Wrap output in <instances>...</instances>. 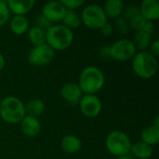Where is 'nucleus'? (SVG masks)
<instances>
[{
	"instance_id": "nucleus-1",
	"label": "nucleus",
	"mask_w": 159,
	"mask_h": 159,
	"mask_svg": "<svg viewBox=\"0 0 159 159\" xmlns=\"http://www.w3.org/2000/svg\"><path fill=\"white\" fill-rule=\"evenodd\" d=\"M105 76L97 66H87L79 75L78 86L84 94H96L104 86Z\"/></svg>"
},
{
	"instance_id": "nucleus-2",
	"label": "nucleus",
	"mask_w": 159,
	"mask_h": 159,
	"mask_svg": "<svg viewBox=\"0 0 159 159\" xmlns=\"http://www.w3.org/2000/svg\"><path fill=\"white\" fill-rule=\"evenodd\" d=\"M74 33L62 24L52 25L46 31V43L54 51L64 50L73 44Z\"/></svg>"
},
{
	"instance_id": "nucleus-3",
	"label": "nucleus",
	"mask_w": 159,
	"mask_h": 159,
	"mask_svg": "<svg viewBox=\"0 0 159 159\" xmlns=\"http://www.w3.org/2000/svg\"><path fill=\"white\" fill-rule=\"evenodd\" d=\"M26 116L24 103L15 96H7L0 102V117L8 124H18Z\"/></svg>"
},
{
	"instance_id": "nucleus-4",
	"label": "nucleus",
	"mask_w": 159,
	"mask_h": 159,
	"mask_svg": "<svg viewBox=\"0 0 159 159\" xmlns=\"http://www.w3.org/2000/svg\"><path fill=\"white\" fill-rule=\"evenodd\" d=\"M132 69L137 76L143 79H151L158 69L157 58L148 51H139L132 59Z\"/></svg>"
},
{
	"instance_id": "nucleus-5",
	"label": "nucleus",
	"mask_w": 159,
	"mask_h": 159,
	"mask_svg": "<svg viewBox=\"0 0 159 159\" xmlns=\"http://www.w3.org/2000/svg\"><path fill=\"white\" fill-rule=\"evenodd\" d=\"M105 145L109 153L116 157H126L130 153L131 142L129 137L121 130L111 131L105 141Z\"/></svg>"
},
{
	"instance_id": "nucleus-6",
	"label": "nucleus",
	"mask_w": 159,
	"mask_h": 159,
	"mask_svg": "<svg viewBox=\"0 0 159 159\" xmlns=\"http://www.w3.org/2000/svg\"><path fill=\"white\" fill-rule=\"evenodd\" d=\"M81 22L91 30H100L107 22V17L102 7L97 4L86 6L80 15Z\"/></svg>"
},
{
	"instance_id": "nucleus-7",
	"label": "nucleus",
	"mask_w": 159,
	"mask_h": 159,
	"mask_svg": "<svg viewBox=\"0 0 159 159\" xmlns=\"http://www.w3.org/2000/svg\"><path fill=\"white\" fill-rule=\"evenodd\" d=\"M137 49L132 40L123 38L116 41L110 46V57L116 61H128L132 60Z\"/></svg>"
},
{
	"instance_id": "nucleus-8",
	"label": "nucleus",
	"mask_w": 159,
	"mask_h": 159,
	"mask_svg": "<svg viewBox=\"0 0 159 159\" xmlns=\"http://www.w3.org/2000/svg\"><path fill=\"white\" fill-rule=\"evenodd\" d=\"M55 56V51L47 44L33 47L28 53V61L34 66H45L51 62Z\"/></svg>"
},
{
	"instance_id": "nucleus-9",
	"label": "nucleus",
	"mask_w": 159,
	"mask_h": 159,
	"mask_svg": "<svg viewBox=\"0 0 159 159\" xmlns=\"http://www.w3.org/2000/svg\"><path fill=\"white\" fill-rule=\"evenodd\" d=\"M78 105L81 113L87 117L98 116L102 109V101L96 94H84Z\"/></svg>"
},
{
	"instance_id": "nucleus-10",
	"label": "nucleus",
	"mask_w": 159,
	"mask_h": 159,
	"mask_svg": "<svg viewBox=\"0 0 159 159\" xmlns=\"http://www.w3.org/2000/svg\"><path fill=\"white\" fill-rule=\"evenodd\" d=\"M66 12V8L61 1H50L46 3L42 8V15L52 22H60L62 20Z\"/></svg>"
},
{
	"instance_id": "nucleus-11",
	"label": "nucleus",
	"mask_w": 159,
	"mask_h": 159,
	"mask_svg": "<svg viewBox=\"0 0 159 159\" xmlns=\"http://www.w3.org/2000/svg\"><path fill=\"white\" fill-rule=\"evenodd\" d=\"M84 93L79 88L77 83H66L61 89V98L71 105H76L79 103Z\"/></svg>"
},
{
	"instance_id": "nucleus-12",
	"label": "nucleus",
	"mask_w": 159,
	"mask_h": 159,
	"mask_svg": "<svg viewBox=\"0 0 159 159\" xmlns=\"http://www.w3.org/2000/svg\"><path fill=\"white\" fill-rule=\"evenodd\" d=\"M20 130L26 137H35L39 134L41 130V123L39 119L31 116L26 115L20 122Z\"/></svg>"
},
{
	"instance_id": "nucleus-13",
	"label": "nucleus",
	"mask_w": 159,
	"mask_h": 159,
	"mask_svg": "<svg viewBox=\"0 0 159 159\" xmlns=\"http://www.w3.org/2000/svg\"><path fill=\"white\" fill-rule=\"evenodd\" d=\"M141 15L149 21H154L159 18V2L157 0H143L139 6Z\"/></svg>"
},
{
	"instance_id": "nucleus-14",
	"label": "nucleus",
	"mask_w": 159,
	"mask_h": 159,
	"mask_svg": "<svg viewBox=\"0 0 159 159\" xmlns=\"http://www.w3.org/2000/svg\"><path fill=\"white\" fill-rule=\"evenodd\" d=\"M7 2L10 13H13L14 15H20V16H25V14L30 12L35 4L34 0H22V1L8 0Z\"/></svg>"
},
{
	"instance_id": "nucleus-15",
	"label": "nucleus",
	"mask_w": 159,
	"mask_h": 159,
	"mask_svg": "<svg viewBox=\"0 0 159 159\" xmlns=\"http://www.w3.org/2000/svg\"><path fill=\"white\" fill-rule=\"evenodd\" d=\"M61 147L66 154H76L82 148V142L77 136L74 134H68L61 139Z\"/></svg>"
},
{
	"instance_id": "nucleus-16",
	"label": "nucleus",
	"mask_w": 159,
	"mask_h": 159,
	"mask_svg": "<svg viewBox=\"0 0 159 159\" xmlns=\"http://www.w3.org/2000/svg\"><path fill=\"white\" fill-rule=\"evenodd\" d=\"M11 32L17 35H22L29 30V20L25 16L14 15L9 21Z\"/></svg>"
},
{
	"instance_id": "nucleus-17",
	"label": "nucleus",
	"mask_w": 159,
	"mask_h": 159,
	"mask_svg": "<svg viewBox=\"0 0 159 159\" xmlns=\"http://www.w3.org/2000/svg\"><path fill=\"white\" fill-rule=\"evenodd\" d=\"M102 8L107 19L111 18L116 20L122 16L124 11V4L120 0H108L104 3Z\"/></svg>"
},
{
	"instance_id": "nucleus-18",
	"label": "nucleus",
	"mask_w": 159,
	"mask_h": 159,
	"mask_svg": "<svg viewBox=\"0 0 159 159\" xmlns=\"http://www.w3.org/2000/svg\"><path fill=\"white\" fill-rule=\"evenodd\" d=\"M159 141V129L154 127L153 125L146 127L143 129L141 133V142L150 145L154 146L158 143Z\"/></svg>"
},
{
	"instance_id": "nucleus-19",
	"label": "nucleus",
	"mask_w": 159,
	"mask_h": 159,
	"mask_svg": "<svg viewBox=\"0 0 159 159\" xmlns=\"http://www.w3.org/2000/svg\"><path fill=\"white\" fill-rule=\"evenodd\" d=\"M130 153L139 159H149L153 156V147L143 143L138 142L131 145Z\"/></svg>"
},
{
	"instance_id": "nucleus-20",
	"label": "nucleus",
	"mask_w": 159,
	"mask_h": 159,
	"mask_svg": "<svg viewBox=\"0 0 159 159\" xmlns=\"http://www.w3.org/2000/svg\"><path fill=\"white\" fill-rule=\"evenodd\" d=\"M24 105H25V112L27 116H31L36 118L42 116L46 110V104L40 99H33Z\"/></svg>"
},
{
	"instance_id": "nucleus-21",
	"label": "nucleus",
	"mask_w": 159,
	"mask_h": 159,
	"mask_svg": "<svg viewBox=\"0 0 159 159\" xmlns=\"http://www.w3.org/2000/svg\"><path fill=\"white\" fill-rule=\"evenodd\" d=\"M27 35H28V39H29L30 43L34 47L47 44L46 43V31L38 28L36 26L29 28V30L27 32Z\"/></svg>"
},
{
	"instance_id": "nucleus-22",
	"label": "nucleus",
	"mask_w": 159,
	"mask_h": 159,
	"mask_svg": "<svg viewBox=\"0 0 159 159\" xmlns=\"http://www.w3.org/2000/svg\"><path fill=\"white\" fill-rule=\"evenodd\" d=\"M151 37H152L151 34L144 33L143 31L136 32L132 42H133L136 49H139L140 51H146V49L149 48V46L152 42Z\"/></svg>"
},
{
	"instance_id": "nucleus-23",
	"label": "nucleus",
	"mask_w": 159,
	"mask_h": 159,
	"mask_svg": "<svg viewBox=\"0 0 159 159\" xmlns=\"http://www.w3.org/2000/svg\"><path fill=\"white\" fill-rule=\"evenodd\" d=\"M62 25L69 28L73 31V29H76L81 25V18L75 10H66L65 15L62 19Z\"/></svg>"
},
{
	"instance_id": "nucleus-24",
	"label": "nucleus",
	"mask_w": 159,
	"mask_h": 159,
	"mask_svg": "<svg viewBox=\"0 0 159 159\" xmlns=\"http://www.w3.org/2000/svg\"><path fill=\"white\" fill-rule=\"evenodd\" d=\"M10 19V11L6 0H0V27L6 25Z\"/></svg>"
},
{
	"instance_id": "nucleus-25",
	"label": "nucleus",
	"mask_w": 159,
	"mask_h": 159,
	"mask_svg": "<svg viewBox=\"0 0 159 159\" xmlns=\"http://www.w3.org/2000/svg\"><path fill=\"white\" fill-rule=\"evenodd\" d=\"M128 21H129V29H132L135 32H140L143 28V26L146 22V20L141 14H139V15L133 17L132 19L129 20Z\"/></svg>"
},
{
	"instance_id": "nucleus-26",
	"label": "nucleus",
	"mask_w": 159,
	"mask_h": 159,
	"mask_svg": "<svg viewBox=\"0 0 159 159\" xmlns=\"http://www.w3.org/2000/svg\"><path fill=\"white\" fill-rule=\"evenodd\" d=\"M114 29H116L118 33L125 34H128L129 31V21L123 17H119L117 19L115 20V24H114Z\"/></svg>"
},
{
	"instance_id": "nucleus-27",
	"label": "nucleus",
	"mask_w": 159,
	"mask_h": 159,
	"mask_svg": "<svg viewBox=\"0 0 159 159\" xmlns=\"http://www.w3.org/2000/svg\"><path fill=\"white\" fill-rule=\"evenodd\" d=\"M61 3L66 8V10H76L77 8L81 7L84 4V0H61Z\"/></svg>"
},
{
	"instance_id": "nucleus-28",
	"label": "nucleus",
	"mask_w": 159,
	"mask_h": 159,
	"mask_svg": "<svg viewBox=\"0 0 159 159\" xmlns=\"http://www.w3.org/2000/svg\"><path fill=\"white\" fill-rule=\"evenodd\" d=\"M139 14H141V13H140L139 6H137V5H130V6H129L128 7H126V9H124L122 16H123L127 20H129L132 19L133 17H135V16H137V15H139Z\"/></svg>"
},
{
	"instance_id": "nucleus-29",
	"label": "nucleus",
	"mask_w": 159,
	"mask_h": 159,
	"mask_svg": "<svg viewBox=\"0 0 159 159\" xmlns=\"http://www.w3.org/2000/svg\"><path fill=\"white\" fill-rule=\"evenodd\" d=\"M35 26L44 30V31H47L48 28H50L52 26V23L48 20L42 14L41 15H38L35 19Z\"/></svg>"
},
{
	"instance_id": "nucleus-30",
	"label": "nucleus",
	"mask_w": 159,
	"mask_h": 159,
	"mask_svg": "<svg viewBox=\"0 0 159 159\" xmlns=\"http://www.w3.org/2000/svg\"><path fill=\"white\" fill-rule=\"evenodd\" d=\"M114 30H115L114 29V25L111 24V23H109L108 21L105 24H103L102 26V28L100 29L102 34H103L104 36H110L114 33Z\"/></svg>"
},
{
	"instance_id": "nucleus-31",
	"label": "nucleus",
	"mask_w": 159,
	"mask_h": 159,
	"mask_svg": "<svg viewBox=\"0 0 159 159\" xmlns=\"http://www.w3.org/2000/svg\"><path fill=\"white\" fill-rule=\"evenodd\" d=\"M149 48H150V53L154 56V57H156V58H157L159 56V40L158 39H155L154 41H152L151 42V44H150V46H149Z\"/></svg>"
},
{
	"instance_id": "nucleus-32",
	"label": "nucleus",
	"mask_w": 159,
	"mask_h": 159,
	"mask_svg": "<svg viewBox=\"0 0 159 159\" xmlns=\"http://www.w3.org/2000/svg\"><path fill=\"white\" fill-rule=\"evenodd\" d=\"M142 31L152 35V34H154V32H155V25H154V23H153L152 21L146 20V22H145L143 28L142 29Z\"/></svg>"
},
{
	"instance_id": "nucleus-33",
	"label": "nucleus",
	"mask_w": 159,
	"mask_h": 159,
	"mask_svg": "<svg viewBox=\"0 0 159 159\" xmlns=\"http://www.w3.org/2000/svg\"><path fill=\"white\" fill-rule=\"evenodd\" d=\"M100 55L103 59H111V57H110V46H102L100 48Z\"/></svg>"
},
{
	"instance_id": "nucleus-34",
	"label": "nucleus",
	"mask_w": 159,
	"mask_h": 159,
	"mask_svg": "<svg viewBox=\"0 0 159 159\" xmlns=\"http://www.w3.org/2000/svg\"><path fill=\"white\" fill-rule=\"evenodd\" d=\"M4 67H5V58L3 54L0 53V71H2Z\"/></svg>"
},
{
	"instance_id": "nucleus-35",
	"label": "nucleus",
	"mask_w": 159,
	"mask_h": 159,
	"mask_svg": "<svg viewBox=\"0 0 159 159\" xmlns=\"http://www.w3.org/2000/svg\"><path fill=\"white\" fill-rule=\"evenodd\" d=\"M154 127H156V128H158L159 129V116H157L155 118H154V122H153V124H152Z\"/></svg>"
},
{
	"instance_id": "nucleus-36",
	"label": "nucleus",
	"mask_w": 159,
	"mask_h": 159,
	"mask_svg": "<svg viewBox=\"0 0 159 159\" xmlns=\"http://www.w3.org/2000/svg\"><path fill=\"white\" fill-rule=\"evenodd\" d=\"M116 159H130L129 157V156H126V157H116Z\"/></svg>"
}]
</instances>
